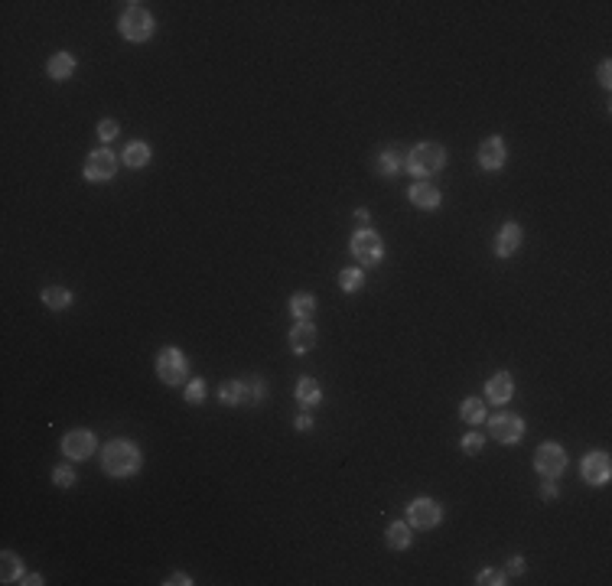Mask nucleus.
<instances>
[{"label": "nucleus", "mask_w": 612, "mask_h": 586, "mask_svg": "<svg viewBox=\"0 0 612 586\" xmlns=\"http://www.w3.org/2000/svg\"><path fill=\"white\" fill-rule=\"evenodd\" d=\"M166 583H170V586H173V583H179V586H189V583H192V580H189L186 574H173V576H170V580H166Z\"/></svg>", "instance_id": "nucleus-37"}, {"label": "nucleus", "mask_w": 612, "mask_h": 586, "mask_svg": "<svg viewBox=\"0 0 612 586\" xmlns=\"http://www.w3.org/2000/svg\"><path fill=\"white\" fill-rule=\"evenodd\" d=\"M475 583L479 586H501L505 583V574H501V570H482V574L475 576Z\"/></svg>", "instance_id": "nucleus-31"}, {"label": "nucleus", "mask_w": 612, "mask_h": 586, "mask_svg": "<svg viewBox=\"0 0 612 586\" xmlns=\"http://www.w3.org/2000/svg\"><path fill=\"white\" fill-rule=\"evenodd\" d=\"M98 137L101 140H114V137H117V121H111V117H108V121H101V124H98Z\"/></svg>", "instance_id": "nucleus-33"}, {"label": "nucleus", "mask_w": 612, "mask_h": 586, "mask_svg": "<svg viewBox=\"0 0 612 586\" xmlns=\"http://www.w3.org/2000/svg\"><path fill=\"white\" fill-rule=\"evenodd\" d=\"M407 196H411V202L417 205V209H437L440 202H443L440 189L430 186V183H413V186L407 189Z\"/></svg>", "instance_id": "nucleus-16"}, {"label": "nucleus", "mask_w": 612, "mask_h": 586, "mask_svg": "<svg viewBox=\"0 0 612 586\" xmlns=\"http://www.w3.org/2000/svg\"><path fill=\"white\" fill-rule=\"evenodd\" d=\"M0 580L3 583H23V561L10 550H3V557H0Z\"/></svg>", "instance_id": "nucleus-17"}, {"label": "nucleus", "mask_w": 612, "mask_h": 586, "mask_svg": "<svg viewBox=\"0 0 612 586\" xmlns=\"http://www.w3.org/2000/svg\"><path fill=\"white\" fill-rule=\"evenodd\" d=\"M501 163H505V140L501 137H488L482 147H479V166L482 170H501Z\"/></svg>", "instance_id": "nucleus-13"}, {"label": "nucleus", "mask_w": 612, "mask_h": 586, "mask_svg": "<svg viewBox=\"0 0 612 586\" xmlns=\"http://www.w3.org/2000/svg\"><path fill=\"white\" fill-rule=\"evenodd\" d=\"M387 544L394 550H407L411 548V524L407 521H394L387 528Z\"/></svg>", "instance_id": "nucleus-21"}, {"label": "nucleus", "mask_w": 612, "mask_h": 586, "mask_svg": "<svg viewBox=\"0 0 612 586\" xmlns=\"http://www.w3.org/2000/svg\"><path fill=\"white\" fill-rule=\"evenodd\" d=\"M534 469L544 479H557L567 469V449L560 443H541L534 453Z\"/></svg>", "instance_id": "nucleus-5"}, {"label": "nucleus", "mask_w": 612, "mask_h": 586, "mask_svg": "<svg viewBox=\"0 0 612 586\" xmlns=\"http://www.w3.org/2000/svg\"><path fill=\"white\" fill-rule=\"evenodd\" d=\"M521 574H525V561H521V557H512L508 567H505V576H521Z\"/></svg>", "instance_id": "nucleus-34"}, {"label": "nucleus", "mask_w": 612, "mask_h": 586, "mask_svg": "<svg viewBox=\"0 0 612 586\" xmlns=\"http://www.w3.org/2000/svg\"><path fill=\"white\" fill-rule=\"evenodd\" d=\"M101 469L111 479H127L140 469V449L131 440H111L101 449Z\"/></svg>", "instance_id": "nucleus-1"}, {"label": "nucleus", "mask_w": 612, "mask_h": 586, "mask_svg": "<svg viewBox=\"0 0 612 586\" xmlns=\"http://www.w3.org/2000/svg\"><path fill=\"white\" fill-rule=\"evenodd\" d=\"M297 401H300L303 407H316L319 404V385L313 378H303L300 385H297Z\"/></svg>", "instance_id": "nucleus-24"}, {"label": "nucleus", "mask_w": 612, "mask_h": 586, "mask_svg": "<svg viewBox=\"0 0 612 586\" xmlns=\"http://www.w3.org/2000/svg\"><path fill=\"white\" fill-rule=\"evenodd\" d=\"M612 475V462L606 453H589L583 456V482L589 486H606Z\"/></svg>", "instance_id": "nucleus-10"}, {"label": "nucleus", "mask_w": 612, "mask_h": 586, "mask_svg": "<svg viewBox=\"0 0 612 586\" xmlns=\"http://www.w3.org/2000/svg\"><path fill=\"white\" fill-rule=\"evenodd\" d=\"M544 499H557V486H554V479H547V486H544Z\"/></svg>", "instance_id": "nucleus-38"}, {"label": "nucleus", "mask_w": 612, "mask_h": 586, "mask_svg": "<svg viewBox=\"0 0 612 586\" xmlns=\"http://www.w3.org/2000/svg\"><path fill=\"white\" fill-rule=\"evenodd\" d=\"M398 170H400V157L394 153V150H387V153H381V157H378V173L394 176Z\"/></svg>", "instance_id": "nucleus-28"}, {"label": "nucleus", "mask_w": 612, "mask_h": 586, "mask_svg": "<svg viewBox=\"0 0 612 586\" xmlns=\"http://www.w3.org/2000/svg\"><path fill=\"white\" fill-rule=\"evenodd\" d=\"M117 26H121V36L131 43H147L153 36V16L137 3H131V10H124Z\"/></svg>", "instance_id": "nucleus-3"}, {"label": "nucleus", "mask_w": 612, "mask_h": 586, "mask_svg": "<svg viewBox=\"0 0 612 586\" xmlns=\"http://www.w3.org/2000/svg\"><path fill=\"white\" fill-rule=\"evenodd\" d=\"M482 447H486V437H482V433H466V437H462V453H469V456H475Z\"/></svg>", "instance_id": "nucleus-30"}, {"label": "nucleus", "mask_w": 612, "mask_h": 586, "mask_svg": "<svg viewBox=\"0 0 612 586\" xmlns=\"http://www.w3.org/2000/svg\"><path fill=\"white\" fill-rule=\"evenodd\" d=\"M76 72V56L72 52H56L49 59V75L52 78H69Z\"/></svg>", "instance_id": "nucleus-20"}, {"label": "nucleus", "mask_w": 612, "mask_h": 586, "mask_svg": "<svg viewBox=\"0 0 612 586\" xmlns=\"http://www.w3.org/2000/svg\"><path fill=\"white\" fill-rule=\"evenodd\" d=\"M460 417H462V424H486V401L482 398H466L462 401V407H460Z\"/></svg>", "instance_id": "nucleus-18"}, {"label": "nucleus", "mask_w": 612, "mask_h": 586, "mask_svg": "<svg viewBox=\"0 0 612 586\" xmlns=\"http://www.w3.org/2000/svg\"><path fill=\"white\" fill-rule=\"evenodd\" d=\"M339 287L345 290V293H359L365 287V274L359 267H345L342 274H339Z\"/></svg>", "instance_id": "nucleus-25"}, {"label": "nucleus", "mask_w": 612, "mask_h": 586, "mask_svg": "<svg viewBox=\"0 0 612 586\" xmlns=\"http://www.w3.org/2000/svg\"><path fill=\"white\" fill-rule=\"evenodd\" d=\"M297 430H300V433H306V430H313V420H310V417H306V414H300V417H297Z\"/></svg>", "instance_id": "nucleus-36"}, {"label": "nucleus", "mask_w": 612, "mask_h": 586, "mask_svg": "<svg viewBox=\"0 0 612 586\" xmlns=\"http://www.w3.org/2000/svg\"><path fill=\"white\" fill-rule=\"evenodd\" d=\"M186 401L189 404H202V401H205V385H202V381H189Z\"/></svg>", "instance_id": "nucleus-32"}, {"label": "nucleus", "mask_w": 612, "mask_h": 586, "mask_svg": "<svg viewBox=\"0 0 612 586\" xmlns=\"http://www.w3.org/2000/svg\"><path fill=\"white\" fill-rule=\"evenodd\" d=\"M63 453L72 456V460H88L95 453V437L88 430H72V433L63 437Z\"/></svg>", "instance_id": "nucleus-11"}, {"label": "nucleus", "mask_w": 612, "mask_h": 586, "mask_svg": "<svg viewBox=\"0 0 612 586\" xmlns=\"http://www.w3.org/2000/svg\"><path fill=\"white\" fill-rule=\"evenodd\" d=\"M52 479H56L59 488H72L76 486V469H72V466H56V469H52Z\"/></svg>", "instance_id": "nucleus-29"}, {"label": "nucleus", "mask_w": 612, "mask_h": 586, "mask_svg": "<svg viewBox=\"0 0 612 586\" xmlns=\"http://www.w3.org/2000/svg\"><path fill=\"white\" fill-rule=\"evenodd\" d=\"M440 521H443V508H440L433 499H417V502H411V508H407V524H411V528L430 531V528H437Z\"/></svg>", "instance_id": "nucleus-8"}, {"label": "nucleus", "mask_w": 612, "mask_h": 586, "mask_svg": "<svg viewBox=\"0 0 612 586\" xmlns=\"http://www.w3.org/2000/svg\"><path fill=\"white\" fill-rule=\"evenodd\" d=\"M443 163H446V150L440 147V144H420V147L411 150V157H407L404 166L413 176H430V173H437Z\"/></svg>", "instance_id": "nucleus-2"}, {"label": "nucleus", "mask_w": 612, "mask_h": 586, "mask_svg": "<svg viewBox=\"0 0 612 586\" xmlns=\"http://www.w3.org/2000/svg\"><path fill=\"white\" fill-rule=\"evenodd\" d=\"M157 374L163 385H183L189 378V362L179 349H163L157 355Z\"/></svg>", "instance_id": "nucleus-4"}, {"label": "nucleus", "mask_w": 612, "mask_h": 586, "mask_svg": "<svg viewBox=\"0 0 612 586\" xmlns=\"http://www.w3.org/2000/svg\"><path fill=\"white\" fill-rule=\"evenodd\" d=\"M261 401H264V381L261 378L241 381V404H261Z\"/></svg>", "instance_id": "nucleus-26"}, {"label": "nucleus", "mask_w": 612, "mask_h": 586, "mask_svg": "<svg viewBox=\"0 0 612 586\" xmlns=\"http://www.w3.org/2000/svg\"><path fill=\"white\" fill-rule=\"evenodd\" d=\"M514 394V381H512V374L508 372H499V374H492L488 378V385H486V398L492 401V404H508Z\"/></svg>", "instance_id": "nucleus-12"}, {"label": "nucleus", "mask_w": 612, "mask_h": 586, "mask_svg": "<svg viewBox=\"0 0 612 586\" xmlns=\"http://www.w3.org/2000/svg\"><path fill=\"white\" fill-rule=\"evenodd\" d=\"M313 346H316V329H313L310 319H300V323L290 329V349L297 352V355H303V352H310Z\"/></svg>", "instance_id": "nucleus-14"}, {"label": "nucleus", "mask_w": 612, "mask_h": 586, "mask_svg": "<svg viewBox=\"0 0 612 586\" xmlns=\"http://www.w3.org/2000/svg\"><path fill=\"white\" fill-rule=\"evenodd\" d=\"M352 254L359 258L362 264H378L381 258H385V241L378 238V232H372V228H362V232H355L352 235Z\"/></svg>", "instance_id": "nucleus-6"}, {"label": "nucleus", "mask_w": 612, "mask_h": 586, "mask_svg": "<svg viewBox=\"0 0 612 586\" xmlns=\"http://www.w3.org/2000/svg\"><path fill=\"white\" fill-rule=\"evenodd\" d=\"M23 583H30V586H39V583H43V576H39V574H26V576H23Z\"/></svg>", "instance_id": "nucleus-39"}, {"label": "nucleus", "mask_w": 612, "mask_h": 586, "mask_svg": "<svg viewBox=\"0 0 612 586\" xmlns=\"http://www.w3.org/2000/svg\"><path fill=\"white\" fill-rule=\"evenodd\" d=\"M600 82H602V85H609V82H612V65L609 63L600 65Z\"/></svg>", "instance_id": "nucleus-35"}, {"label": "nucleus", "mask_w": 612, "mask_h": 586, "mask_svg": "<svg viewBox=\"0 0 612 586\" xmlns=\"http://www.w3.org/2000/svg\"><path fill=\"white\" fill-rule=\"evenodd\" d=\"M488 433L499 443H518V440L525 437V420L514 417V414H495L488 420Z\"/></svg>", "instance_id": "nucleus-9"}, {"label": "nucleus", "mask_w": 612, "mask_h": 586, "mask_svg": "<svg viewBox=\"0 0 612 586\" xmlns=\"http://www.w3.org/2000/svg\"><path fill=\"white\" fill-rule=\"evenodd\" d=\"M218 398H222V404H225V407H235V404H241V381H225V385H222V391H218Z\"/></svg>", "instance_id": "nucleus-27"}, {"label": "nucleus", "mask_w": 612, "mask_h": 586, "mask_svg": "<svg viewBox=\"0 0 612 586\" xmlns=\"http://www.w3.org/2000/svg\"><path fill=\"white\" fill-rule=\"evenodd\" d=\"M124 163H127V166H134V170L147 166V163H150V147H147V144H140V140L127 144V150H124Z\"/></svg>", "instance_id": "nucleus-22"}, {"label": "nucleus", "mask_w": 612, "mask_h": 586, "mask_svg": "<svg viewBox=\"0 0 612 586\" xmlns=\"http://www.w3.org/2000/svg\"><path fill=\"white\" fill-rule=\"evenodd\" d=\"M117 173V157L111 150H91L85 157V179L88 183H108Z\"/></svg>", "instance_id": "nucleus-7"}, {"label": "nucleus", "mask_w": 612, "mask_h": 586, "mask_svg": "<svg viewBox=\"0 0 612 586\" xmlns=\"http://www.w3.org/2000/svg\"><path fill=\"white\" fill-rule=\"evenodd\" d=\"M43 303H46L49 310H65V306L72 303V293L65 287H46L43 290Z\"/></svg>", "instance_id": "nucleus-23"}, {"label": "nucleus", "mask_w": 612, "mask_h": 586, "mask_svg": "<svg viewBox=\"0 0 612 586\" xmlns=\"http://www.w3.org/2000/svg\"><path fill=\"white\" fill-rule=\"evenodd\" d=\"M290 313H293V316H297V319H310L313 313H316V297H313V293H293V297H290Z\"/></svg>", "instance_id": "nucleus-19"}, {"label": "nucleus", "mask_w": 612, "mask_h": 586, "mask_svg": "<svg viewBox=\"0 0 612 586\" xmlns=\"http://www.w3.org/2000/svg\"><path fill=\"white\" fill-rule=\"evenodd\" d=\"M518 248H521V225L508 222V225H505V228L499 232V241H495V254H499V258H512Z\"/></svg>", "instance_id": "nucleus-15"}]
</instances>
